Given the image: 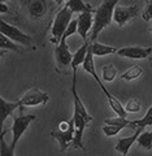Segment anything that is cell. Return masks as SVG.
I'll use <instances>...</instances> for the list:
<instances>
[{
    "label": "cell",
    "mask_w": 152,
    "mask_h": 156,
    "mask_svg": "<svg viewBox=\"0 0 152 156\" xmlns=\"http://www.w3.org/2000/svg\"><path fill=\"white\" fill-rule=\"evenodd\" d=\"M76 78H77V73H73V87H72V92H73V99H74V113H73V121H74V128H76V134H74V140H73V148H80V150H85L83 146V131H85L86 126L89 125L92 121V116L89 115L85 104L81 100L80 95L77 92V83H76Z\"/></svg>",
    "instance_id": "1"
},
{
    "label": "cell",
    "mask_w": 152,
    "mask_h": 156,
    "mask_svg": "<svg viewBox=\"0 0 152 156\" xmlns=\"http://www.w3.org/2000/svg\"><path fill=\"white\" fill-rule=\"evenodd\" d=\"M118 0H103V3L94 12V25L91 29V42H95L99 34L113 21V12Z\"/></svg>",
    "instance_id": "2"
},
{
    "label": "cell",
    "mask_w": 152,
    "mask_h": 156,
    "mask_svg": "<svg viewBox=\"0 0 152 156\" xmlns=\"http://www.w3.org/2000/svg\"><path fill=\"white\" fill-rule=\"evenodd\" d=\"M74 134H76V128H74V121L69 120V121H61L58 124L57 129H53L51 131V136L55 138L58 143V147L62 151H66V148L70 144H73L74 140Z\"/></svg>",
    "instance_id": "3"
},
{
    "label": "cell",
    "mask_w": 152,
    "mask_h": 156,
    "mask_svg": "<svg viewBox=\"0 0 152 156\" xmlns=\"http://www.w3.org/2000/svg\"><path fill=\"white\" fill-rule=\"evenodd\" d=\"M72 18H73V12L66 5L62 9H60V12L56 14L51 27V42L53 44H58L60 43L68 25L72 21Z\"/></svg>",
    "instance_id": "4"
},
{
    "label": "cell",
    "mask_w": 152,
    "mask_h": 156,
    "mask_svg": "<svg viewBox=\"0 0 152 156\" xmlns=\"http://www.w3.org/2000/svg\"><path fill=\"white\" fill-rule=\"evenodd\" d=\"M22 108V107H21ZM19 108V116L13 117V125H12V143H11V150L14 154L16 146L18 143V140L21 139V136L25 134V131L27 130L29 125H30L34 120L37 119L35 115H22V109Z\"/></svg>",
    "instance_id": "5"
},
{
    "label": "cell",
    "mask_w": 152,
    "mask_h": 156,
    "mask_svg": "<svg viewBox=\"0 0 152 156\" xmlns=\"http://www.w3.org/2000/svg\"><path fill=\"white\" fill-rule=\"evenodd\" d=\"M0 33H2L3 35H7L11 41L19 43V44H22V46H30L33 43V38L29 35V34H25L14 25H11V23L5 22L3 18H2V21H0Z\"/></svg>",
    "instance_id": "6"
},
{
    "label": "cell",
    "mask_w": 152,
    "mask_h": 156,
    "mask_svg": "<svg viewBox=\"0 0 152 156\" xmlns=\"http://www.w3.org/2000/svg\"><path fill=\"white\" fill-rule=\"evenodd\" d=\"M48 100H50V95L47 92L39 89H30L19 99V103L22 107H37L47 104Z\"/></svg>",
    "instance_id": "7"
},
{
    "label": "cell",
    "mask_w": 152,
    "mask_h": 156,
    "mask_svg": "<svg viewBox=\"0 0 152 156\" xmlns=\"http://www.w3.org/2000/svg\"><path fill=\"white\" fill-rule=\"evenodd\" d=\"M55 58H56V64L60 69L65 70L69 66H72V60L73 55L69 50V47L66 44V39L61 38V41L58 44H56L55 48Z\"/></svg>",
    "instance_id": "8"
},
{
    "label": "cell",
    "mask_w": 152,
    "mask_h": 156,
    "mask_svg": "<svg viewBox=\"0 0 152 156\" xmlns=\"http://www.w3.org/2000/svg\"><path fill=\"white\" fill-rule=\"evenodd\" d=\"M138 14V7L129 5V7H116L113 12V21L120 27L125 26L127 22L131 21Z\"/></svg>",
    "instance_id": "9"
},
{
    "label": "cell",
    "mask_w": 152,
    "mask_h": 156,
    "mask_svg": "<svg viewBox=\"0 0 152 156\" xmlns=\"http://www.w3.org/2000/svg\"><path fill=\"white\" fill-rule=\"evenodd\" d=\"M117 53H118L121 57L131 58V60H142V58L151 56L152 47H134V46L122 47L117 51Z\"/></svg>",
    "instance_id": "10"
},
{
    "label": "cell",
    "mask_w": 152,
    "mask_h": 156,
    "mask_svg": "<svg viewBox=\"0 0 152 156\" xmlns=\"http://www.w3.org/2000/svg\"><path fill=\"white\" fill-rule=\"evenodd\" d=\"M94 11H86L83 13H80L78 16V35H80L83 42L87 41L89 33L91 31L92 25H94V16H92Z\"/></svg>",
    "instance_id": "11"
},
{
    "label": "cell",
    "mask_w": 152,
    "mask_h": 156,
    "mask_svg": "<svg viewBox=\"0 0 152 156\" xmlns=\"http://www.w3.org/2000/svg\"><path fill=\"white\" fill-rule=\"evenodd\" d=\"M142 130H144V129H143V128H138L134 135L125 136V138H120V139L116 142V144H115V150H116L120 155L126 156L127 154H129L131 146H133V144L136 142V139H138V136H139V134H140Z\"/></svg>",
    "instance_id": "12"
},
{
    "label": "cell",
    "mask_w": 152,
    "mask_h": 156,
    "mask_svg": "<svg viewBox=\"0 0 152 156\" xmlns=\"http://www.w3.org/2000/svg\"><path fill=\"white\" fill-rule=\"evenodd\" d=\"M33 17H42L47 12L46 0H22Z\"/></svg>",
    "instance_id": "13"
},
{
    "label": "cell",
    "mask_w": 152,
    "mask_h": 156,
    "mask_svg": "<svg viewBox=\"0 0 152 156\" xmlns=\"http://www.w3.org/2000/svg\"><path fill=\"white\" fill-rule=\"evenodd\" d=\"M89 47H90V42L85 41L83 42V44L74 52V55H73V60H72L73 73H77V68L83 64V61H85V58H86V55H87V51H89Z\"/></svg>",
    "instance_id": "14"
},
{
    "label": "cell",
    "mask_w": 152,
    "mask_h": 156,
    "mask_svg": "<svg viewBox=\"0 0 152 156\" xmlns=\"http://www.w3.org/2000/svg\"><path fill=\"white\" fill-rule=\"evenodd\" d=\"M0 103H2V108H0V112H2V124L5 122L8 116H11L16 109H19L22 107L21 103H19V100L7 101L4 98H0Z\"/></svg>",
    "instance_id": "15"
},
{
    "label": "cell",
    "mask_w": 152,
    "mask_h": 156,
    "mask_svg": "<svg viewBox=\"0 0 152 156\" xmlns=\"http://www.w3.org/2000/svg\"><path fill=\"white\" fill-rule=\"evenodd\" d=\"M90 46L94 56H108V55H112V53H117V51H118L113 46L101 44V43H97V42H91Z\"/></svg>",
    "instance_id": "16"
},
{
    "label": "cell",
    "mask_w": 152,
    "mask_h": 156,
    "mask_svg": "<svg viewBox=\"0 0 152 156\" xmlns=\"http://www.w3.org/2000/svg\"><path fill=\"white\" fill-rule=\"evenodd\" d=\"M65 5L69 8L73 13H83L86 11H94L95 12V9H96L92 5H90V4H86L83 0H68Z\"/></svg>",
    "instance_id": "17"
},
{
    "label": "cell",
    "mask_w": 152,
    "mask_h": 156,
    "mask_svg": "<svg viewBox=\"0 0 152 156\" xmlns=\"http://www.w3.org/2000/svg\"><path fill=\"white\" fill-rule=\"evenodd\" d=\"M143 74V69L139 66V65H133V66H130L129 69H127L125 73H122L121 74V78L124 81H134V80H138V78Z\"/></svg>",
    "instance_id": "18"
},
{
    "label": "cell",
    "mask_w": 152,
    "mask_h": 156,
    "mask_svg": "<svg viewBox=\"0 0 152 156\" xmlns=\"http://www.w3.org/2000/svg\"><path fill=\"white\" fill-rule=\"evenodd\" d=\"M136 142L140 147H143L146 150H152V130L150 131H140V134L138 136V139H136Z\"/></svg>",
    "instance_id": "19"
},
{
    "label": "cell",
    "mask_w": 152,
    "mask_h": 156,
    "mask_svg": "<svg viewBox=\"0 0 152 156\" xmlns=\"http://www.w3.org/2000/svg\"><path fill=\"white\" fill-rule=\"evenodd\" d=\"M117 77V69L115 65L108 64L101 69V80L105 82H112Z\"/></svg>",
    "instance_id": "20"
},
{
    "label": "cell",
    "mask_w": 152,
    "mask_h": 156,
    "mask_svg": "<svg viewBox=\"0 0 152 156\" xmlns=\"http://www.w3.org/2000/svg\"><path fill=\"white\" fill-rule=\"evenodd\" d=\"M122 129H124V128H122V126H120V125L104 122L101 130H103V133H104V135H107V136H115V135L118 134Z\"/></svg>",
    "instance_id": "21"
},
{
    "label": "cell",
    "mask_w": 152,
    "mask_h": 156,
    "mask_svg": "<svg viewBox=\"0 0 152 156\" xmlns=\"http://www.w3.org/2000/svg\"><path fill=\"white\" fill-rule=\"evenodd\" d=\"M125 109L127 113H138L140 111V101L136 99H129L125 104Z\"/></svg>",
    "instance_id": "22"
},
{
    "label": "cell",
    "mask_w": 152,
    "mask_h": 156,
    "mask_svg": "<svg viewBox=\"0 0 152 156\" xmlns=\"http://www.w3.org/2000/svg\"><path fill=\"white\" fill-rule=\"evenodd\" d=\"M76 33H78V18H72V21L69 22V25H68L65 33H64L62 38L68 39L69 37L74 35Z\"/></svg>",
    "instance_id": "23"
},
{
    "label": "cell",
    "mask_w": 152,
    "mask_h": 156,
    "mask_svg": "<svg viewBox=\"0 0 152 156\" xmlns=\"http://www.w3.org/2000/svg\"><path fill=\"white\" fill-rule=\"evenodd\" d=\"M2 50H9V51L18 52V47L16 46V42L11 41L7 35H3L2 34Z\"/></svg>",
    "instance_id": "24"
},
{
    "label": "cell",
    "mask_w": 152,
    "mask_h": 156,
    "mask_svg": "<svg viewBox=\"0 0 152 156\" xmlns=\"http://www.w3.org/2000/svg\"><path fill=\"white\" fill-rule=\"evenodd\" d=\"M4 135H5V130H4L2 133V135H0V156H14V154L11 150V146L7 147L5 140H4Z\"/></svg>",
    "instance_id": "25"
},
{
    "label": "cell",
    "mask_w": 152,
    "mask_h": 156,
    "mask_svg": "<svg viewBox=\"0 0 152 156\" xmlns=\"http://www.w3.org/2000/svg\"><path fill=\"white\" fill-rule=\"evenodd\" d=\"M143 20L144 21H151L152 20V0H148L147 2V5L144 8V11H143Z\"/></svg>",
    "instance_id": "26"
},
{
    "label": "cell",
    "mask_w": 152,
    "mask_h": 156,
    "mask_svg": "<svg viewBox=\"0 0 152 156\" xmlns=\"http://www.w3.org/2000/svg\"><path fill=\"white\" fill-rule=\"evenodd\" d=\"M8 12V8H7V4L5 3H0V13L4 14Z\"/></svg>",
    "instance_id": "27"
},
{
    "label": "cell",
    "mask_w": 152,
    "mask_h": 156,
    "mask_svg": "<svg viewBox=\"0 0 152 156\" xmlns=\"http://www.w3.org/2000/svg\"><path fill=\"white\" fill-rule=\"evenodd\" d=\"M151 116H152V105L148 108V111H147V113L144 115V117H151Z\"/></svg>",
    "instance_id": "28"
},
{
    "label": "cell",
    "mask_w": 152,
    "mask_h": 156,
    "mask_svg": "<svg viewBox=\"0 0 152 156\" xmlns=\"http://www.w3.org/2000/svg\"><path fill=\"white\" fill-rule=\"evenodd\" d=\"M0 3H7V0H0Z\"/></svg>",
    "instance_id": "29"
},
{
    "label": "cell",
    "mask_w": 152,
    "mask_h": 156,
    "mask_svg": "<svg viewBox=\"0 0 152 156\" xmlns=\"http://www.w3.org/2000/svg\"><path fill=\"white\" fill-rule=\"evenodd\" d=\"M55 2H56L57 4H60V0H55Z\"/></svg>",
    "instance_id": "30"
},
{
    "label": "cell",
    "mask_w": 152,
    "mask_h": 156,
    "mask_svg": "<svg viewBox=\"0 0 152 156\" xmlns=\"http://www.w3.org/2000/svg\"><path fill=\"white\" fill-rule=\"evenodd\" d=\"M148 58H150V60H151V61H152V57H151V56H150V57H148Z\"/></svg>",
    "instance_id": "31"
},
{
    "label": "cell",
    "mask_w": 152,
    "mask_h": 156,
    "mask_svg": "<svg viewBox=\"0 0 152 156\" xmlns=\"http://www.w3.org/2000/svg\"><path fill=\"white\" fill-rule=\"evenodd\" d=\"M62 2H64V0H60V4H61V3H62Z\"/></svg>",
    "instance_id": "32"
},
{
    "label": "cell",
    "mask_w": 152,
    "mask_h": 156,
    "mask_svg": "<svg viewBox=\"0 0 152 156\" xmlns=\"http://www.w3.org/2000/svg\"><path fill=\"white\" fill-rule=\"evenodd\" d=\"M150 30H151V33H152V26H151V29H150Z\"/></svg>",
    "instance_id": "33"
}]
</instances>
